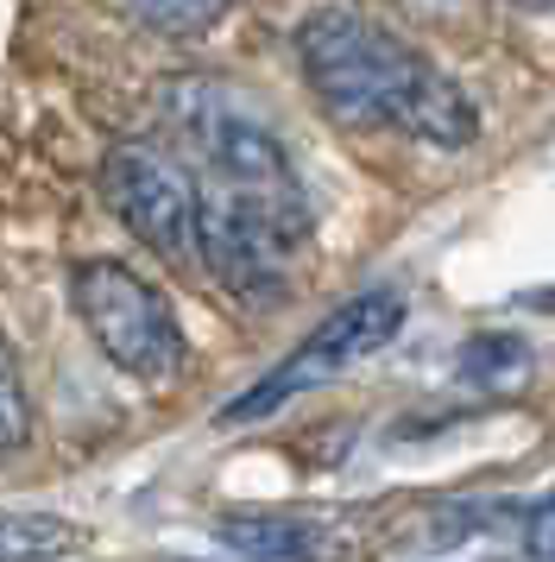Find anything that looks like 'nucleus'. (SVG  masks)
<instances>
[{"instance_id": "1", "label": "nucleus", "mask_w": 555, "mask_h": 562, "mask_svg": "<svg viewBox=\"0 0 555 562\" xmlns=\"http://www.w3.org/2000/svg\"><path fill=\"white\" fill-rule=\"evenodd\" d=\"M297 57L309 89L341 121L398 127L410 139H429V146H474L479 139L474 95L348 0H328L303 20Z\"/></svg>"}, {"instance_id": "2", "label": "nucleus", "mask_w": 555, "mask_h": 562, "mask_svg": "<svg viewBox=\"0 0 555 562\" xmlns=\"http://www.w3.org/2000/svg\"><path fill=\"white\" fill-rule=\"evenodd\" d=\"M171 102H177V127L190 133V146L202 153V171H208L196 196H215V203H227L234 215L259 222L265 234H278L291 247L309 228V196H303L278 133L265 121H252L247 108H234L215 82H183Z\"/></svg>"}, {"instance_id": "3", "label": "nucleus", "mask_w": 555, "mask_h": 562, "mask_svg": "<svg viewBox=\"0 0 555 562\" xmlns=\"http://www.w3.org/2000/svg\"><path fill=\"white\" fill-rule=\"evenodd\" d=\"M70 304L82 316V329L95 335V348L107 355L114 373L158 385L183 367V329H177L171 297L151 279H139L126 259H107V254L76 259Z\"/></svg>"}, {"instance_id": "4", "label": "nucleus", "mask_w": 555, "mask_h": 562, "mask_svg": "<svg viewBox=\"0 0 555 562\" xmlns=\"http://www.w3.org/2000/svg\"><path fill=\"white\" fill-rule=\"evenodd\" d=\"M398 329H404V291H392V284H378V291H360V297H348L341 310H328L322 329L303 335L297 348L278 360V373H265V380L252 385V392H240V398H234L222 417H227V424L272 417V411H278V405H291L297 392H309V385H322V380H341L348 367L373 360Z\"/></svg>"}, {"instance_id": "5", "label": "nucleus", "mask_w": 555, "mask_h": 562, "mask_svg": "<svg viewBox=\"0 0 555 562\" xmlns=\"http://www.w3.org/2000/svg\"><path fill=\"white\" fill-rule=\"evenodd\" d=\"M101 190L133 240H146L158 259L196 254V178L158 146H114L101 165Z\"/></svg>"}, {"instance_id": "6", "label": "nucleus", "mask_w": 555, "mask_h": 562, "mask_svg": "<svg viewBox=\"0 0 555 562\" xmlns=\"http://www.w3.org/2000/svg\"><path fill=\"white\" fill-rule=\"evenodd\" d=\"M196 254L247 304H272V297L291 291V279H284V240L265 234L259 222H247V215H234L215 196H196Z\"/></svg>"}, {"instance_id": "7", "label": "nucleus", "mask_w": 555, "mask_h": 562, "mask_svg": "<svg viewBox=\"0 0 555 562\" xmlns=\"http://www.w3.org/2000/svg\"><path fill=\"white\" fill-rule=\"evenodd\" d=\"M222 543H234L252 562H341V525L316 512H234L215 518Z\"/></svg>"}, {"instance_id": "8", "label": "nucleus", "mask_w": 555, "mask_h": 562, "mask_svg": "<svg viewBox=\"0 0 555 562\" xmlns=\"http://www.w3.org/2000/svg\"><path fill=\"white\" fill-rule=\"evenodd\" d=\"M82 543V525L50 512H0V562H50Z\"/></svg>"}, {"instance_id": "9", "label": "nucleus", "mask_w": 555, "mask_h": 562, "mask_svg": "<svg viewBox=\"0 0 555 562\" xmlns=\"http://www.w3.org/2000/svg\"><path fill=\"white\" fill-rule=\"evenodd\" d=\"M530 373V341L511 329H486L461 348V380L479 385V392H505Z\"/></svg>"}, {"instance_id": "10", "label": "nucleus", "mask_w": 555, "mask_h": 562, "mask_svg": "<svg viewBox=\"0 0 555 562\" xmlns=\"http://www.w3.org/2000/svg\"><path fill=\"white\" fill-rule=\"evenodd\" d=\"M133 20L165 38H190V32H208L215 20L227 13V0H126Z\"/></svg>"}, {"instance_id": "11", "label": "nucleus", "mask_w": 555, "mask_h": 562, "mask_svg": "<svg viewBox=\"0 0 555 562\" xmlns=\"http://www.w3.org/2000/svg\"><path fill=\"white\" fill-rule=\"evenodd\" d=\"M25 436H32V405H25V385H20V360L0 341V456L25 449Z\"/></svg>"}, {"instance_id": "12", "label": "nucleus", "mask_w": 555, "mask_h": 562, "mask_svg": "<svg viewBox=\"0 0 555 562\" xmlns=\"http://www.w3.org/2000/svg\"><path fill=\"white\" fill-rule=\"evenodd\" d=\"M524 550L536 562H555V486L530 506V518H524Z\"/></svg>"}, {"instance_id": "13", "label": "nucleus", "mask_w": 555, "mask_h": 562, "mask_svg": "<svg viewBox=\"0 0 555 562\" xmlns=\"http://www.w3.org/2000/svg\"><path fill=\"white\" fill-rule=\"evenodd\" d=\"M511 7H524V13H555V0H511Z\"/></svg>"}, {"instance_id": "14", "label": "nucleus", "mask_w": 555, "mask_h": 562, "mask_svg": "<svg viewBox=\"0 0 555 562\" xmlns=\"http://www.w3.org/2000/svg\"><path fill=\"white\" fill-rule=\"evenodd\" d=\"M530 304H543V310H555V291H536V297H530Z\"/></svg>"}]
</instances>
